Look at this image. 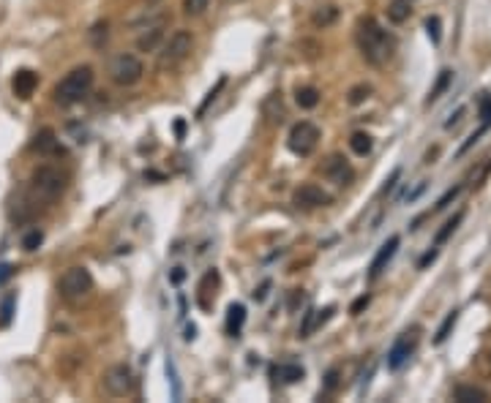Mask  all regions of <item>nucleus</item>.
I'll return each mask as SVG.
<instances>
[{
    "label": "nucleus",
    "mask_w": 491,
    "mask_h": 403,
    "mask_svg": "<svg viewBox=\"0 0 491 403\" xmlns=\"http://www.w3.org/2000/svg\"><path fill=\"white\" fill-rule=\"evenodd\" d=\"M423 188H426V183H421V186H418L415 191H412V193H410V196H407V202H415V199H418V196L423 193Z\"/></svg>",
    "instance_id": "37998d69"
},
{
    "label": "nucleus",
    "mask_w": 491,
    "mask_h": 403,
    "mask_svg": "<svg viewBox=\"0 0 491 403\" xmlns=\"http://www.w3.org/2000/svg\"><path fill=\"white\" fill-rule=\"evenodd\" d=\"M243 324H246V306L232 303L227 308V333L229 335H240Z\"/></svg>",
    "instance_id": "aec40b11"
},
{
    "label": "nucleus",
    "mask_w": 491,
    "mask_h": 403,
    "mask_svg": "<svg viewBox=\"0 0 491 403\" xmlns=\"http://www.w3.org/2000/svg\"><path fill=\"white\" fill-rule=\"evenodd\" d=\"M91 289H93V276L88 267H68L58 280V292L63 300H82Z\"/></svg>",
    "instance_id": "423d86ee"
},
{
    "label": "nucleus",
    "mask_w": 491,
    "mask_h": 403,
    "mask_svg": "<svg viewBox=\"0 0 491 403\" xmlns=\"http://www.w3.org/2000/svg\"><path fill=\"white\" fill-rule=\"evenodd\" d=\"M489 398V393L483 387H475V384H458L453 390V401L458 403H486Z\"/></svg>",
    "instance_id": "dca6fc26"
},
{
    "label": "nucleus",
    "mask_w": 491,
    "mask_h": 403,
    "mask_svg": "<svg viewBox=\"0 0 491 403\" xmlns=\"http://www.w3.org/2000/svg\"><path fill=\"white\" fill-rule=\"evenodd\" d=\"M11 276H14V267L11 264H0V283H6Z\"/></svg>",
    "instance_id": "58836bf2"
},
{
    "label": "nucleus",
    "mask_w": 491,
    "mask_h": 403,
    "mask_svg": "<svg viewBox=\"0 0 491 403\" xmlns=\"http://www.w3.org/2000/svg\"><path fill=\"white\" fill-rule=\"evenodd\" d=\"M14 306H17V297H14V294L3 300V306H0V330L11 324V319H14Z\"/></svg>",
    "instance_id": "cd10ccee"
},
{
    "label": "nucleus",
    "mask_w": 491,
    "mask_h": 403,
    "mask_svg": "<svg viewBox=\"0 0 491 403\" xmlns=\"http://www.w3.org/2000/svg\"><path fill=\"white\" fill-rule=\"evenodd\" d=\"M336 19H338V6H333V3H322V6H317V8H314V14H311V25H314V28H320V31L330 28Z\"/></svg>",
    "instance_id": "a211bd4d"
},
{
    "label": "nucleus",
    "mask_w": 491,
    "mask_h": 403,
    "mask_svg": "<svg viewBox=\"0 0 491 403\" xmlns=\"http://www.w3.org/2000/svg\"><path fill=\"white\" fill-rule=\"evenodd\" d=\"M322 177H327L336 186H350L355 180V169L350 166V161L344 155H330L322 164Z\"/></svg>",
    "instance_id": "9d476101"
},
{
    "label": "nucleus",
    "mask_w": 491,
    "mask_h": 403,
    "mask_svg": "<svg viewBox=\"0 0 491 403\" xmlns=\"http://www.w3.org/2000/svg\"><path fill=\"white\" fill-rule=\"evenodd\" d=\"M456 322H458V310H451V313L445 316L442 327H439V330H437V335H434V343H437V346H439V343H445L448 338H451V333H453Z\"/></svg>",
    "instance_id": "a878e982"
},
{
    "label": "nucleus",
    "mask_w": 491,
    "mask_h": 403,
    "mask_svg": "<svg viewBox=\"0 0 491 403\" xmlns=\"http://www.w3.org/2000/svg\"><path fill=\"white\" fill-rule=\"evenodd\" d=\"M194 338H196V327L192 324V327L186 330V341H194Z\"/></svg>",
    "instance_id": "a18cd8bd"
},
{
    "label": "nucleus",
    "mask_w": 491,
    "mask_h": 403,
    "mask_svg": "<svg viewBox=\"0 0 491 403\" xmlns=\"http://www.w3.org/2000/svg\"><path fill=\"white\" fill-rule=\"evenodd\" d=\"M451 82H453V71H451V68L439 71V77H437L434 88L428 90V98H426V104H434V101H439V98H442V93L451 88Z\"/></svg>",
    "instance_id": "412c9836"
},
{
    "label": "nucleus",
    "mask_w": 491,
    "mask_h": 403,
    "mask_svg": "<svg viewBox=\"0 0 491 403\" xmlns=\"http://www.w3.org/2000/svg\"><path fill=\"white\" fill-rule=\"evenodd\" d=\"M368 95H371V85H355V88L350 90V104H352V106H360Z\"/></svg>",
    "instance_id": "2f4dec72"
},
{
    "label": "nucleus",
    "mask_w": 491,
    "mask_h": 403,
    "mask_svg": "<svg viewBox=\"0 0 491 403\" xmlns=\"http://www.w3.org/2000/svg\"><path fill=\"white\" fill-rule=\"evenodd\" d=\"M293 202H295V207H303V210H314V207H325V205H330V196H327V193L320 186H314V183H306V186L295 188Z\"/></svg>",
    "instance_id": "9b49d317"
},
{
    "label": "nucleus",
    "mask_w": 491,
    "mask_h": 403,
    "mask_svg": "<svg viewBox=\"0 0 491 403\" xmlns=\"http://www.w3.org/2000/svg\"><path fill=\"white\" fill-rule=\"evenodd\" d=\"M93 88V68L91 65H77L61 79V85L55 88L58 104H77Z\"/></svg>",
    "instance_id": "f03ea898"
},
{
    "label": "nucleus",
    "mask_w": 491,
    "mask_h": 403,
    "mask_svg": "<svg viewBox=\"0 0 491 403\" xmlns=\"http://www.w3.org/2000/svg\"><path fill=\"white\" fill-rule=\"evenodd\" d=\"M295 101L300 109H314L320 104V90L317 88H297L295 90Z\"/></svg>",
    "instance_id": "5701e85b"
},
{
    "label": "nucleus",
    "mask_w": 491,
    "mask_h": 403,
    "mask_svg": "<svg viewBox=\"0 0 491 403\" xmlns=\"http://www.w3.org/2000/svg\"><path fill=\"white\" fill-rule=\"evenodd\" d=\"M41 243H44V235H41V229H31V232L22 237V248L28 251V253H31V251H38V246H41Z\"/></svg>",
    "instance_id": "c756f323"
},
{
    "label": "nucleus",
    "mask_w": 491,
    "mask_h": 403,
    "mask_svg": "<svg viewBox=\"0 0 491 403\" xmlns=\"http://www.w3.org/2000/svg\"><path fill=\"white\" fill-rule=\"evenodd\" d=\"M333 313H336V306H327V308L317 310V313H314V330H317V327H322V324H327Z\"/></svg>",
    "instance_id": "c9c22d12"
},
{
    "label": "nucleus",
    "mask_w": 491,
    "mask_h": 403,
    "mask_svg": "<svg viewBox=\"0 0 491 403\" xmlns=\"http://www.w3.org/2000/svg\"><path fill=\"white\" fill-rule=\"evenodd\" d=\"M355 41H358L360 55L371 65H385L393 58V38L388 31H382V25L374 17H363L355 31Z\"/></svg>",
    "instance_id": "f257e3e1"
},
{
    "label": "nucleus",
    "mask_w": 491,
    "mask_h": 403,
    "mask_svg": "<svg viewBox=\"0 0 491 403\" xmlns=\"http://www.w3.org/2000/svg\"><path fill=\"white\" fill-rule=\"evenodd\" d=\"M65 188V175L58 166H38L31 175L33 202H55Z\"/></svg>",
    "instance_id": "7ed1b4c3"
},
{
    "label": "nucleus",
    "mask_w": 491,
    "mask_h": 403,
    "mask_svg": "<svg viewBox=\"0 0 491 403\" xmlns=\"http://www.w3.org/2000/svg\"><path fill=\"white\" fill-rule=\"evenodd\" d=\"M192 49H194V35L189 31H175L166 38L164 49L159 52V68H175V65H180L192 55Z\"/></svg>",
    "instance_id": "20e7f679"
},
{
    "label": "nucleus",
    "mask_w": 491,
    "mask_h": 403,
    "mask_svg": "<svg viewBox=\"0 0 491 403\" xmlns=\"http://www.w3.org/2000/svg\"><path fill=\"white\" fill-rule=\"evenodd\" d=\"M478 115H481V125H491V93H486L478 104Z\"/></svg>",
    "instance_id": "72a5a7b5"
},
{
    "label": "nucleus",
    "mask_w": 491,
    "mask_h": 403,
    "mask_svg": "<svg viewBox=\"0 0 491 403\" xmlns=\"http://www.w3.org/2000/svg\"><path fill=\"white\" fill-rule=\"evenodd\" d=\"M437 253H439V251H437V246H434V248L428 251V253H423V256H421V262H418V267H421V270H423V267H428V264H431V262L437 259Z\"/></svg>",
    "instance_id": "4c0bfd02"
},
{
    "label": "nucleus",
    "mask_w": 491,
    "mask_h": 403,
    "mask_svg": "<svg viewBox=\"0 0 491 403\" xmlns=\"http://www.w3.org/2000/svg\"><path fill=\"white\" fill-rule=\"evenodd\" d=\"M410 14H412V8H410V0H393L391 6H388V19H391V22H396V25L407 22V19H410Z\"/></svg>",
    "instance_id": "4be33fe9"
},
{
    "label": "nucleus",
    "mask_w": 491,
    "mask_h": 403,
    "mask_svg": "<svg viewBox=\"0 0 491 403\" xmlns=\"http://www.w3.org/2000/svg\"><path fill=\"white\" fill-rule=\"evenodd\" d=\"M142 74H145V65H142V61H139L137 55H131V52L115 55L112 63H109V79H112L115 85H120V88L137 85V82L142 79Z\"/></svg>",
    "instance_id": "39448f33"
},
{
    "label": "nucleus",
    "mask_w": 491,
    "mask_h": 403,
    "mask_svg": "<svg viewBox=\"0 0 491 403\" xmlns=\"http://www.w3.org/2000/svg\"><path fill=\"white\" fill-rule=\"evenodd\" d=\"M401 177V169H393V175H391V180H388V186H385V193L388 191H393V186H396V180Z\"/></svg>",
    "instance_id": "79ce46f5"
},
{
    "label": "nucleus",
    "mask_w": 491,
    "mask_h": 403,
    "mask_svg": "<svg viewBox=\"0 0 491 403\" xmlns=\"http://www.w3.org/2000/svg\"><path fill=\"white\" fill-rule=\"evenodd\" d=\"M107 38H109V22H96V25L91 28V44L98 49V47L107 44Z\"/></svg>",
    "instance_id": "bb28decb"
},
{
    "label": "nucleus",
    "mask_w": 491,
    "mask_h": 403,
    "mask_svg": "<svg viewBox=\"0 0 491 403\" xmlns=\"http://www.w3.org/2000/svg\"><path fill=\"white\" fill-rule=\"evenodd\" d=\"M208 3H210V0H183V14H189V17H199V14H205Z\"/></svg>",
    "instance_id": "7c9ffc66"
},
{
    "label": "nucleus",
    "mask_w": 491,
    "mask_h": 403,
    "mask_svg": "<svg viewBox=\"0 0 491 403\" xmlns=\"http://www.w3.org/2000/svg\"><path fill=\"white\" fill-rule=\"evenodd\" d=\"M398 246H401V237L398 235H391L382 246H380V251H377V256L371 259V267H368V278H380L382 276V270L388 267V262H391L393 256H396V251H398Z\"/></svg>",
    "instance_id": "f8f14e48"
},
{
    "label": "nucleus",
    "mask_w": 491,
    "mask_h": 403,
    "mask_svg": "<svg viewBox=\"0 0 491 403\" xmlns=\"http://www.w3.org/2000/svg\"><path fill=\"white\" fill-rule=\"evenodd\" d=\"M186 278V273H183V267H175V273H172V280L175 283H180V280Z\"/></svg>",
    "instance_id": "c03bdc74"
},
{
    "label": "nucleus",
    "mask_w": 491,
    "mask_h": 403,
    "mask_svg": "<svg viewBox=\"0 0 491 403\" xmlns=\"http://www.w3.org/2000/svg\"><path fill=\"white\" fill-rule=\"evenodd\" d=\"M267 289H270V280H265L260 289L254 292V300H265V297H267Z\"/></svg>",
    "instance_id": "a19ab883"
},
{
    "label": "nucleus",
    "mask_w": 491,
    "mask_h": 403,
    "mask_svg": "<svg viewBox=\"0 0 491 403\" xmlns=\"http://www.w3.org/2000/svg\"><path fill=\"white\" fill-rule=\"evenodd\" d=\"M461 221H464V213H456V216L451 218V221H445V226H442V229L437 232V237H434V246H437V248L453 237V232L458 229V223H461Z\"/></svg>",
    "instance_id": "b1692460"
},
{
    "label": "nucleus",
    "mask_w": 491,
    "mask_h": 403,
    "mask_svg": "<svg viewBox=\"0 0 491 403\" xmlns=\"http://www.w3.org/2000/svg\"><path fill=\"white\" fill-rule=\"evenodd\" d=\"M11 88H14V95H20V98H31L33 90L38 88V77H36L33 71H28V68H22V71L14 74Z\"/></svg>",
    "instance_id": "ddd939ff"
},
{
    "label": "nucleus",
    "mask_w": 491,
    "mask_h": 403,
    "mask_svg": "<svg viewBox=\"0 0 491 403\" xmlns=\"http://www.w3.org/2000/svg\"><path fill=\"white\" fill-rule=\"evenodd\" d=\"M410 3H412V0H410Z\"/></svg>",
    "instance_id": "de8ad7c7"
},
{
    "label": "nucleus",
    "mask_w": 491,
    "mask_h": 403,
    "mask_svg": "<svg viewBox=\"0 0 491 403\" xmlns=\"http://www.w3.org/2000/svg\"><path fill=\"white\" fill-rule=\"evenodd\" d=\"M273 376H276V381H281V384H297L306 371L300 368V365H295V363H281V365H276L273 368Z\"/></svg>",
    "instance_id": "6ab92c4d"
},
{
    "label": "nucleus",
    "mask_w": 491,
    "mask_h": 403,
    "mask_svg": "<svg viewBox=\"0 0 491 403\" xmlns=\"http://www.w3.org/2000/svg\"><path fill=\"white\" fill-rule=\"evenodd\" d=\"M458 193H461V186L451 188V191H445V193H442V199H439V202L434 205V213H437V210H445V207H448V205H451V202L456 199Z\"/></svg>",
    "instance_id": "f704fd0d"
},
{
    "label": "nucleus",
    "mask_w": 491,
    "mask_h": 403,
    "mask_svg": "<svg viewBox=\"0 0 491 403\" xmlns=\"http://www.w3.org/2000/svg\"><path fill=\"white\" fill-rule=\"evenodd\" d=\"M33 150L41 155H58L63 153V148L58 145V139H55V131L52 128H44L38 136H36V142H33Z\"/></svg>",
    "instance_id": "f3484780"
},
{
    "label": "nucleus",
    "mask_w": 491,
    "mask_h": 403,
    "mask_svg": "<svg viewBox=\"0 0 491 403\" xmlns=\"http://www.w3.org/2000/svg\"><path fill=\"white\" fill-rule=\"evenodd\" d=\"M489 357H491V354H489Z\"/></svg>",
    "instance_id": "09e8293b"
},
{
    "label": "nucleus",
    "mask_w": 491,
    "mask_h": 403,
    "mask_svg": "<svg viewBox=\"0 0 491 403\" xmlns=\"http://www.w3.org/2000/svg\"><path fill=\"white\" fill-rule=\"evenodd\" d=\"M104 387H107V393L112 395V398H126L134 393V373L126 363H118V365H112L109 371L104 373Z\"/></svg>",
    "instance_id": "6e6552de"
},
{
    "label": "nucleus",
    "mask_w": 491,
    "mask_h": 403,
    "mask_svg": "<svg viewBox=\"0 0 491 403\" xmlns=\"http://www.w3.org/2000/svg\"><path fill=\"white\" fill-rule=\"evenodd\" d=\"M461 115H464V106H458L456 115H451V120H445V128H453V125H458V120H461Z\"/></svg>",
    "instance_id": "ea45409f"
},
{
    "label": "nucleus",
    "mask_w": 491,
    "mask_h": 403,
    "mask_svg": "<svg viewBox=\"0 0 491 403\" xmlns=\"http://www.w3.org/2000/svg\"><path fill=\"white\" fill-rule=\"evenodd\" d=\"M162 41H164V22L162 25H150V28H145L142 35L137 38V49H139V52H156Z\"/></svg>",
    "instance_id": "4468645a"
},
{
    "label": "nucleus",
    "mask_w": 491,
    "mask_h": 403,
    "mask_svg": "<svg viewBox=\"0 0 491 403\" xmlns=\"http://www.w3.org/2000/svg\"><path fill=\"white\" fill-rule=\"evenodd\" d=\"M287 145L295 155H311L320 145V128L309 120H300L290 128V136H287Z\"/></svg>",
    "instance_id": "0eeeda50"
},
{
    "label": "nucleus",
    "mask_w": 491,
    "mask_h": 403,
    "mask_svg": "<svg viewBox=\"0 0 491 403\" xmlns=\"http://www.w3.org/2000/svg\"><path fill=\"white\" fill-rule=\"evenodd\" d=\"M368 303H371V297H368V294H363V297H358V300H355V303H352V308H350V313H352V316H358L360 310L366 308V306H368Z\"/></svg>",
    "instance_id": "e433bc0d"
},
{
    "label": "nucleus",
    "mask_w": 491,
    "mask_h": 403,
    "mask_svg": "<svg viewBox=\"0 0 491 403\" xmlns=\"http://www.w3.org/2000/svg\"><path fill=\"white\" fill-rule=\"evenodd\" d=\"M415 349H418V327H412V330H407V333H401L396 338V343H393L391 351H388V368L398 371L415 354Z\"/></svg>",
    "instance_id": "1a4fd4ad"
},
{
    "label": "nucleus",
    "mask_w": 491,
    "mask_h": 403,
    "mask_svg": "<svg viewBox=\"0 0 491 403\" xmlns=\"http://www.w3.org/2000/svg\"><path fill=\"white\" fill-rule=\"evenodd\" d=\"M350 148H352V153H355V155H368V153H371V148H374V139H371V134H366V131H358V134H352V139H350Z\"/></svg>",
    "instance_id": "393cba45"
},
{
    "label": "nucleus",
    "mask_w": 491,
    "mask_h": 403,
    "mask_svg": "<svg viewBox=\"0 0 491 403\" xmlns=\"http://www.w3.org/2000/svg\"><path fill=\"white\" fill-rule=\"evenodd\" d=\"M338 390V368H330L325 373V384H322V398H327L330 393H336Z\"/></svg>",
    "instance_id": "473e14b6"
},
{
    "label": "nucleus",
    "mask_w": 491,
    "mask_h": 403,
    "mask_svg": "<svg viewBox=\"0 0 491 403\" xmlns=\"http://www.w3.org/2000/svg\"><path fill=\"white\" fill-rule=\"evenodd\" d=\"M426 33H428V38H431L434 44H439V41H442V19H439V17H428V19H426Z\"/></svg>",
    "instance_id": "c85d7f7f"
},
{
    "label": "nucleus",
    "mask_w": 491,
    "mask_h": 403,
    "mask_svg": "<svg viewBox=\"0 0 491 403\" xmlns=\"http://www.w3.org/2000/svg\"><path fill=\"white\" fill-rule=\"evenodd\" d=\"M183 128H186V123H183V120H178V123H175V131H178V136H183Z\"/></svg>",
    "instance_id": "49530a36"
},
{
    "label": "nucleus",
    "mask_w": 491,
    "mask_h": 403,
    "mask_svg": "<svg viewBox=\"0 0 491 403\" xmlns=\"http://www.w3.org/2000/svg\"><path fill=\"white\" fill-rule=\"evenodd\" d=\"M262 115H265L267 123L273 125L284 120V98H281V93H270L262 101Z\"/></svg>",
    "instance_id": "2eb2a0df"
}]
</instances>
